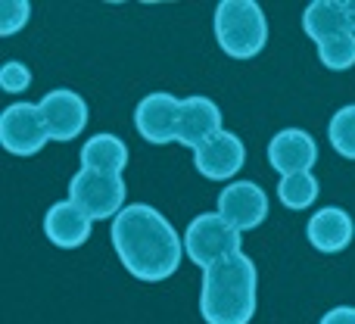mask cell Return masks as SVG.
Listing matches in <instances>:
<instances>
[{
    "mask_svg": "<svg viewBox=\"0 0 355 324\" xmlns=\"http://www.w3.org/2000/svg\"><path fill=\"white\" fill-rule=\"evenodd\" d=\"M112 246L119 262L137 281L159 284L172 278L181 265L184 237H178L172 221L147 203H131L112 221Z\"/></svg>",
    "mask_w": 355,
    "mask_h": 324,
    "instance_id": "obj_1",
    "label": "cell"
},
{
    "mask_svg": "<svg viewBox=\"0 0 355 324\" xmlns=\"http://www.w3.org/2000/svg\"><path fill=\"white\" fill-rule=\"evenodd\" d=\"M259 302V271L246 253L202 271L200 312L206 324H250Z\"/></svg>",
    "mask_w": 355,
    "mask_h": 324,
    "instance_id": "obj_2",
    "label": "cell"
},
{
    "mask_svg": "<svg viewBox=\"0 0 355 324\" xmlns=\"http://www.w3.org/2000/svg\"><path fill=\"white\" fill-rule=\"evenodd\" d=\"M215 41L234 60H252L268 41V19L256 0H221L215 6Z\"/></svg>",
    "mask_w": 355,
    "mask_h": 324,
    "instance_id": "obj_3",
    "label": "cell"
},
{
    "mask_svg": "<svg viewBox=\"0 0 355 324\" xmlns=\"http://www.w3.org/2000/svg\"><path fill=\"white\" fill-rule=\"evenodd\" d=\"M243 246L237 228H231L218 212H202L184 231V253L193 265H200L202 271L212 268V265L225 262V259L237 256Z\"/></svg>",
    "mask_w": 355,
    "mask_h": 324,
    "instance_id": "obj_4",
    "label": "cell"
},
{
    "mask_svg": "<svg viewBox=\"0 0 355 324\" xmlns=\"http://www.w3.org/2000/svg\"><path fill=\"white\" fill-rule=\"evenodd\" d=\"M125 178L122 175H103L94 169H81L69 181V200L87 212L94 221L119 219V212L125 209Z\"/></svg>",
    "mask_w": 355,
    "mask_h": 324,
    "instance_id": "obj_5",
    "label": "cell"
},
{
    "mask_svg": "<svg viewBox=\"0 0 355 324\" xmlns=\"http://www.w3.org/2000/svg\"><path fill=\"white\" fill-rule=\"evenodd\" d=\"M50 141L37 103H12L0 116V144L12 156H35Z\"/></svg>",
    "mask_w": 355,
    "mask_h": 324,
    "instance_id": "obj_6",
    "label": "cell"
},
{
    "mask_svg": "<svg viewBox=\"0 0 355 324\" xmlns=\"http://www.w3.org/2000/svg\"><path fill=\"white\" fill-rule=\"evenodd\" d=\"M37 110H41V119H44V125H47L50 141H72V137H78L87 125L85 97L69 91V87L47 91L41 100H37Z\"/></svg>",
    "mask_w": 355,
    "mask_h": 324,
    "instance_id": "obj_7",
    "label": "cell"
},
{
    "mask_svg": "<svg viewBox=\"0 0 355 324\" xmlns=\"http://www.w3.org/2000/svg\"><path fill=\"white\" fill-rule=\"evenodd\" d=\"M218 215L240 234L268 219V194L252 181H234L218 194Z\"/></svg>",
    "mask_w": 355,
    "mask_h": 324,
    "instance_id": "obj_8",
    "label": "cell"
},
{
    "mask_svg": "<svg viewBox=\"0 0 355 324\" xmlns=\"http://www.w3.org/2000/svg\"><path fill=\"white\" fill-rule=\"evenodd\" d=\"M178 112L181 100L166 91L147 94L135 110V128L147 144H172L178 135Z\"/></svg>",
    "mask_w": 355,
    "mask_h": 324,
    "instance_id": "obj_9",
    "label": "cell"
},
{
    "mask_svg": "<svg viewBox=\"0 0 355 324\" xmlns=\"http://www.w3.org/2000/svg\"><path fill=\"white\" fill-rule=\"evenodd\" d=\"M221 110L215 100L209 97H184L181 100V112H178V135L175 141L196 150L202 144H209L215 135H221Z\"/></svg>",
    "mask_w": 355,
    "mask_h": 324,
    "instance_id": "obj_10",
    "label": "cell"
},
{
    "mask_svg": "<svg viewBox=\"0 0 355 324\" xmlns=\"http://www.w3.org/2000/svg\"><path fill=\"white\" fill-rule=\"evenodd\" d=\"M268 162L275 171H281V178L300 175V171H312V165L318 162V144L302 128H284L271 137Z\"/></svg>",
    "mask_w": 355,
    "mask_h": 324,
    "instance_id": "obj_11",
    "label": "cell"
},
{
    "mask_svg": "<svg viewBox=\"0 0 355 324\" xmlns=\"http://www.w3.org/2000/svg\"><path fill=\"white\" fill-rule=\"evenodd\" d=\"M243 160H246V147L234 131H221V135H215L212 141L202 144L193 153L196 171L202 178H209V181H227V178H234L243 169Z\"/></svg>",
    "mask_w": 355,
    "mask_h": 324,
    "instance_id": "obj_12",
    "label": "cell"
},
{
    "mask_svg": "<svg viewBox=\"0 0 355 324\" xmlns=\"http://www.w3.org/2000/svg\"><path fill=\"white\" fill-rule=\"evenodd\" d=\"M94 219L87 212H81L72 200H60L47 209L44 215V234L53 246L60 250H75V246H85L91 237Z\"/></svg>",
    "mask_w": 355,
    "mask_h": 324,
    "instance_id": "obj_13",
    "label": "cell"
},
{
    "mask_svg": "<svg viewBox=\"0 0 355 324\" xmlns=\"http://www.w3.org/2000/svg\"><path fill=\"white\" fill-rule=\"evenodd\" d=\"M355 225L349 219V212L340 206H324L309 219L306 225V237L309 244L315 246L318 253H340L352 244Z\"/></svg>",
    "mask_w": 355,
    "mask_h": 324,
    "instance_id": "obj_14",
    "label": "cell"
},
{
    "mask_svg": "<svg viewBox=\"0 0 355 324\" xmlns=\"http://www.w3.org/2000/svg\"><path fill=\"white\" fill-rule=\"evenodd\" d=\"M302 31L315 41V47L334 41V37H343L352 31L349 16H346L343 0H312L302 12Z\"/></svg>",
    "mask_w": 355,
    "mask_h": 324,
    "instance_id": "obj_15",
    "label": "cell"
},
{
    "mask_svg": "<svg viewBox=\"0 0 355 324\" xmlns=\"http://www.w3.org/2000/svg\"><path fill=\"white\" fill-rule=\"evenodd\" d=\"M128 165V147L116 135H94L81 147V169H94L103 175H122Z\"/></svg>",
    "mask_w": 355,
    "mask_h": 324,
    "instance_id": "obj_16",
    "label": "cell"
},
{
    "mask_svg": "<svg viewBox=\"0 0 355 324\" xmlns=\"http://www.w3.org/2000/svg\"><path fill=\"white\" fill-rule=\"evenodd\" d=\"M318 178L312 175V171H300V175H287L281 178V184H277V200H281V206L293 209V212H302V209H309L315 200H318Z\"/></svg>",
    "mask_w": 355,
    "mask_h": 324,
    "instance_id": "obj_17",
    "label": "cell"
},
{
    "mask_svg": "<svg viewBox=\"0 0 355 324\" xmlns=\"http://www.w3.org/2000/svg\"><path fill=\"white\" fill-rule=\"evenodd\" d=\"M327 137H331V147L343 160L355 162V103L334 112L331 125H327Z\"/></svg>",
    "mask_w": 355,
    "mask_h": 324,
    "instance_id": "obj_18",
    "label": "cell"
},
{
    "mask_svg": "<svg viewBox=\"0 0 355 324\" xmlns=\"http://www.w3.org/2000/svg\"><path fill=\"white\" fill-rule=\"evenodd\" d=\"M318 60L324 62V69H331V72H346V69H352L355 66V31L321 44Z\"/></svg>",
    "mask_w": 355,
    "mask_h": 324,
    "instance_id": "obj_19",
    "label": "cell"
},
{
    "mask_svg": "<svg viewBox=\"0 0 355 324\" xmlns=\"http://www.w3.org/2000/svg\"><path fill=\"white\" fill-rule=\"evenodd\" d=\"M31 16V3L28 0H3L0 3V35L10 37L28 22Z\"/></svg>",
    "mask_w": 355,
    "mask_h": 324,
    "instance_id": "obj_20",
    "label": "cell"
},
{
    "mask_svg": "<svg viewBox=\"0 0 355 324\" xmlns=\"http://www.w3.org/2000/svg\"><path fill=\"white\" fill-rule=\"evenodd\" d=\"M28 85H31V69L25 66V62H19V60L3 62V69H0V87H3L6 94L28 91Z\"/></svg>",
    "mask_w": 355,
    "mask_h": 324,
    "instance_id": "obj_21",
    "label": "cell"
},
{
    "mask_svg": "<svg viewBox=\"0 0 355 324\" xmlns=\"http://www.w3.org/2000/svg\"><path fill=\"white\" fill-rule=\"evenodd\" d=\"M318 324H355V306H337L331 312H324V318Z\"/></svg>",
    "mask_w": 355,
    "mask_h": 324,
    "instance_id": "obj_22",
    "label": "cell"
},
{
    "mask_svg": "<svg viewBox=\"0 0 355 324\" xmlns=\"http://www.w3.org/2000/svg\"><path fill=\"white\" fill-rule=\"evenodd\" d=\"M343 6H346V16H349V25L355 31V0H343Z\"/></svg>",
    "mask_w": 355,
    "mask_h": 324,
    "instance_id": "obj_23",
    "label": "cell"
}]
</instances>
